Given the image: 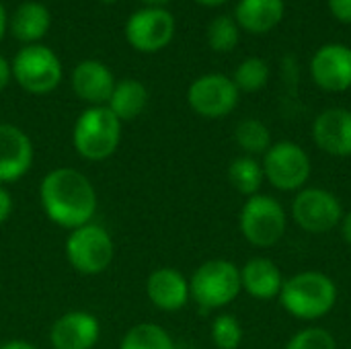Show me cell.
<instances>
[{
  "label": "cell",
  "mask_w": 351,
  "mask_h": 349,
  "mask_svg": "<svg viewBox=\"0 0 351 349\" xmlns=\"http://www.w3.org/2000/svg\"><path fill=\"white\" fill-rule=\"evenodd\" d=\"M346 210L341 200L325 189V187H311L294 193L290 216L296 222V226L308 234H327L335 228H339L341 218Z\"/></svg>",
  "instance_id": "obj_7"
},
{
  "label": "cell",
  "mask_w": 351,
  "mask_h": 349,
  "mask_svg": "<svg viewBox=\"0 0 351 349\" xmlns=\"http://www.w3.org/2000/svg\"><path fill=\"white\" fill-rule=\"evenodd\" d=\"M284 349H337V339L329 329L311 325V327L296 331L286 341Z\"/></svg>",
  "instance_id": "obj_28"
},
{
  "label": "cell",
  "mask_w": 351,
  "mask_h": 349,
  "mask_svg": "<svg viewBox=\"0 0 351 349\" xmlns=\"http://www.w3.org/2000/svg\"><path fill=\"white\" fill-rule=\"evenodd\" d=\"M101 325L95 315L84 311H70L56 319L49 331L53 349H93L99 341Z\"/></svg>",
  "instance_id": "obj_15"
},
{
  "label": "cell",
  "mask_w": 351,
  "mask_h": 349,
  "mask_svg": "<svg viewBox=\"0 0 351 349\" xmlns=\"http://www.w3.org/2000/svg\"><path fill=\"white\" fill-rule=\"evenodd\" d=\"M12 78V70H10V64L6 62V58L0 53V91L6 88L8 80Z\"/></svg>",
  "instance_id": "obj_32"
},
{
  "label": "cell",
  "mask_w": 351,
  "mask_h": 349,
  "mask_svg": "<svg viewBox=\"0 0 351 349\" xmlns=\"http://www.w3.org/2000/svg\"><path fill=\"white\" fill-rule=\"evenodd\" d=\"M119 349H177V346L165 327L156 323H140L123 335Z\"/></svg>",
  "instance_id": "obj_24"
},
{
  "label": "cell",
  "mask_w": 351,
  "mask_h": 349,
  "mask_svg": "<svg viewBox=\"0 0 351 349\" xmlns=\"http://www.w3.org/2000/svg\"><path fill=\"white\" fill-rule=\"evenodd\" d=\"M239 230L249 245L257 249H271L288 232V212L274 195H251L241 208Z\"/></svg>",
  "instance_id": "obj_5"
},
{
  "label": "cell",
  "mask_w": 351,
  "mask_h": 349,
  "mask_svg": "<svg viewBox=\"0 0 351 349\" xmlns=\"http://www.w3.org/2000/svg\"><path fill=\"white\" fill-rule=\"evenodd\" d=\"M265 181L284 193H296L306 187L313 175V160L308 152L292 140L274 142L261 156Z\"/></svg>",
  "instance_id": "obj_6"
},
{
  "label": "cell",
  "mask_w": 351,
  "mask_h": 349,
  "mask_svg": "<svg viewBox=\"0 0 351 349\" xmlns=\"http://www.w3.org/2000/svg\"><path fill=\"white\" fill-rule=\"evenodd\" d=\"M33 165L31 138L12 123H0V183L19 181Z\"/></svg>",
  "instance_id": "obj_14"
},
{
  "label": "cell",
  "mask_w": 351,
  "mask_h": 349,
  "mask_svg": "<svg viewBox=\"0 0 351 349\" xmlns=\"http://www.w3.org/2000/svg\"><path fill=\"white\" fill-rule=\"evenodd\" d=\"M339 232H341V239H343V243H346V245H348V247L351 249V210L343 214V218H341V224H339Z\"/></svg>",
  "instance_id": "obj_31"
},
{
  "label": "cell",
  "mask_w": 351,
  "mask_h": 349,
  "mask_svg": "<svg viewBox=\"0 0 351 349\" xmlns=\"http://www.w3.org/2000/svg\"><path fill=\"white\" fill-rule=\"evenodd\" d=\"M115 88V78L111 70L99 60H84L72 72V91L80 101L90 107L107 105Z\"/></svg>",
  "instance_id": "obj_18"
},
{
  "label": "cell",
  "mask_w": 351,
  "mask_h": 349,
  "mask_svg": "<svg viewBox=\"0 0 351 349\" xmlns=\"http://www.w3.org/2000/svg\"><path fill=\"white\" fill-rule=\"evenodd\" d=\"M45 216L68 230L88 224L97 212V191L86 175L70 167L49 171L39 185Z\"/></svg>",
  "instance_id": "obj_1"
},
{
  "label": "cell",
  "mask_w": 351,
  "mask_h": 349,
  "mask_svg": "<svg viewBox=\"0 0 351 349\" xmlns=\"http://www.w3.org/2000/svg\"><path fill=\"white\" fill-rule=\"evenodd\" d=\"M146 6H165V4H169V2H173V0H142Z\"/></svg>",
  "instance_id": "obj_36"
},
{
  "label": "cell",
  "mask_w": 351,
  "mask_h": 349,
  "mask_svg": "<svg viewBox=\"0 0 351 349\" xmlns=\"http://www.w3.org/2000/svg\"><path fill=\"white\" fill-rule=\"evenodd\" d=\"M66 257L78 274L97 276L111 265L115 257V245L103 226L88 222L70 230L66 239Z\"/></svg>",
  "instance_id": "obj_9"
},
{
  "label": "cell",
  "mask_w": 351,
  "mask_h": 349,
  "mask_svg": "<svg viewBox=\"0 0 351 349\" xmlns=\"http://www.w3.org/2000/svg\"><path fill=\"white\" fill-rule=\"evenodd\" d=\"M49 25H51V14L47 6L37 0H29V2H23L14 10L8 23V29L14 39L31 45L39 41L41 37H45V33L49 31Z\"/></svg>",
  "instance_id": "obj_20"
},
{
  "label": "cell",
  "mask_w": 351,
  "mask_h": 349,
  "mask_svg": "<svg viewBox=\"0 0 351 349\" xmlns=\"http://www.w3.org/2000/svg\"><path fill=\"white\" fill-rule=\"evenodd\" d=\"M234 142L239 144L243 154L259 158L271 148L274 138H271V130L267 128L265 121H261L257 117H247V119L239 121V125L234 128Z\"/></svg>",
  "instance_id": "obj_23"
},
{
  "label": "cell",
  "mask_w": 351,
  "mask_h": 349,
  "mask_svg": "<svg viewBox=\"0 0 351 349\" xmlns=\"http://www.w3.org/2000/svg\"><path fill=\"white\" fill-rule=\"evenodd\" d=\"M101 2H107V4H111V2H117V0H101Z\"/></svg>",
  "instance_id": "obj_37"
},
{
  "label": "cell",
  "mask_w": 351,
  "mask_h": 349,
  "mask_svg": "<svg viewBox=\"0 0 351 349\" xmlns=\"http://www.w3.org/2000/svg\"><path fill=\"white\" fill-rule=\"evenodd\" d=\"M10 70L16 84L31 95H47L58 88L62 80L60 58L41 43H31L19 49Z\"/></svg>",
  "instance_id": "obj_8"
},
{
  "label": "cell",
  "mask_w": 351,
  "mask_h": 349,
  "mask_svg": "<svg viewBox=\"0 0 351 349\" xmlns=\"http://www.w3.org/2000/svg\"><path fill=\"white\" fill-rule=\"evenodd\" d=\"M239 88L226 74H204L195 78L187 88V103L193 113L206 119H222L230 115L239 105Z\"/></svg>",
  "instance_id": "obj_10"
},
{
  "label": "cell",
  "mask_w": 351,
  "mask_h": 349,
  "mask_svg": "<svg viewBox=\"0 0 351 349\" xmlns=\"http://www.w3.org/2000/svg\"><path fill=\"white\" fill-rule=\"evenodd\" d=\"M121 142V121L107 105L84 109L72 132V144L78 156L86 160H105L115 154Z\"/></svg>",
  "instance_id": "obj_4"
},
{
  "label": "cell",
  "mask_w": 351,
  "mask_h": 349,
  "mask_svg": "<svg viewBox=\"0 0 351 349\" xmlns=\"http://www.w3.org/2000/svg\"><path fill=\"white\" fill-rule=\"evenodd\" d=\"M208 45L218 51V53H226V51H232L239 43V37H241V29L234 21V16L230 14H218L210 21L208 25Z\"/></svg>",
  "instance_id": "obj_26"
},
{
  "label": "cell",
  "mask_w": 351,
  "mask_h": 349,
  "mask_svg": "<svg viewBox=\"0 0 351 349\" xmlns=\"http://www.w3.org/2000/svg\"><path fill=\"white\" fill-rule=\"evenodd\" d=\"M175 37V16L165 6H146L134 12L125 23L128 43L142 51L154 53L165 49Z\"/></svg>",
  "instance_id": "obj_11"
},
{
  "label": "cell",
  "mask_w": 351,
  "mask_h": 349,
  "mask_svg": "<svg viewBox=\"0 0 351 349\" xmlns=\"http://www.w3.org/2000/svg\"><path fill=\"white\" fill-rule=\"evenodd\" d=\"M243 325L234 315L222 313L210 325V337L216 349H239L243 344Z\"/></svg>",
  "instance_id": "obj_27"
},
{
  "label": "cell",
  "mask_w": 351,
  "mask_h": 349,
  "mask_svg": "<svg viewBox=\"0 0 351 349\" xmlns=\"http://www.w3.org/2000/svg\"><path fill=\"white\" fill-rule=\"evenodd\" d=\"M148 300L165 313H177L191 300L189 280L175 267H158L146 282Z\"/></svg>",
  "instance_id": "obj_16"
},
{
  "label": "cell",
  "mask_w": 351,
  "mask_h": 349,
  "mask_svg": "<svg viewBox=\"0 0 351 349\" xmlns=\"http://www.w3.org/2000/svg\"><path fill=\"white\" fill-rule=\"evenodd\" d=\"M0 349H37L33 344H29V341H23V339H10V341H6V344H2Z\"/></svg>",
  "instance_id": "obj_33"
},
{
  "label": "cell",
  "mask_w": 351,
  "mask_h": 349,
  "mask_svg": "<svg viewBox=\"0 0 351 349\" xmlns=\"http://www.w3.org/2000/svg\"><path fill=\"white\" fill-rule=\"evenodd\" d=\"M339 290L335 280L317 269H304L284 280L278 302L282 309L304 323L325 319L337 306Z\"/></svg>",
  "instance_id": "obj_2"
},
{
  "label": "cell",
  "mask_w": 351,
  "mask_h": 349,
  "mask_svg": "<svg viewBox=\"0 0 351 349\" xmlns=\"http://www.w3.org/2000/svg\"><path fill=\"white\" fill-rule=\"evenodd\" d=\"M315 146L335 158L351 156V109L329 107L321 111L311 128Z\"/></svg>",
  "instance_id": "obj_13"
},
{
  "label": "cell",
  "mask_w": 351,
  "mask_h": 349,
  "mask_svg": "<svg viewBox=\"0 0 351 349\" xmlns=\"http://www.w3.org/2000/svg\"><path fill=\"white\" fill-rule=\"evenodd\" d=\"M311 78L325 93H346L351 88V47L325 43L311 58Z\"/></svg>",
  "instance_id": "obj_12"
},
{
  "label": "cell",
  "mask_w": 351,
  "mask_h": 349,
  "mask_svg": "<svg viewBox=\"0 0 351 349\" xmlns=\"http://www.w3.org/2000/svg\"><path fill=\"white\" fill-rule=\"evenodd\" d=\"M329 12L333 14V19H337L339 23L351 25V0H327Z\"/></svg>",
  "instance_id": "obj_29"
},
{
  "label": "cell",
  "mask_w": 351,
  "mask_h": 349,
  "mask_svg": "<svg viewBox=\"0 0 351 349\" xmlns=\"http://www.w3.org/2000/svg\"><path fill=\"white\" fill-rule=\"evenodd\" d=\"M146 105H148V88L134 78L115 82V88L107 103V107L115 113L119 121L136 119L146 109Z\"/></svg>",
  "instance_id": "obj_21"
},
{
  "label": "cell",
  "mask_w": 351,
  "mask_h": 349,
  "mask_svg": "<svg viewBox=\"0 0 351 349\" xmlns=\"http://www.w3.org/2000/svg\"><path fill=\"white\" fill-rule=\"evenodd\" d=\"M12 214V195L0 185V224H4Z\"/></svg>",
  "instance_id": "obj_30"
},
{
  "label": "cell",
  "mask_w": 351,
  "mask_h": 349,
  "mask_svg": "<svg viewBox=\"0 0 351 349\" xmlns=\"http://www.w3.org/2000/svg\"><path fill=\"white\" fill-rule=\"evenodd\" d=\"M241 292V267L228 259H208L189 278L191 300L204 313L226 309Z\"/></svg>",
  "instance_id": "obj_3"
},
{
  "label": "cell",
  "mask_w": 351,
  "mask_h": 349,
  "mask_svg": "<svg viewBox=\"0 0 351 349\" xmlns=\"http://www.w3.org/2000/svg\"><path fill=\"white\" fill-rule=\"evenodd\" d=\"M6 27H8V19H6L4 4L0 2V39H2V37H4V33H6Z\"/></svg>",
  "instance_id": "obj_34"
},
{
  "label": "cell",
  "mask_w": 351,
  "mask_h": 349,
  "mask_svg": "<svg viewBox=\"0 0 351 349\" xmlns=\"http://www.w3.org/2000/svg\"><path fill=\"white\" fill-rule=\"evenodd\" d=\"M226 177H228L230 187L245 197L261 193V187L265 183V173H263L261 160L255 156H247V154H241L230 160Z\"/></svg>",
  "instance_id": "obj_22"
},
{
  "label": "cell",
  "mask_w": 351,
  "mask_h": 349,
  "mask_svg": "<svg viewBox=\"0 0 351 349\" xmlns=\"http://www.w3.org/2000/svg\"><path fill=\"white\" fill-rule=\"evenodd\" d=\"M284 0H239L232 16L239 29L253 35H265L284 21Z\"/></svg>",
  "instance_id": "obj_19"
},
{
  "label": "cell",
  "mask_w": 351,
  "mask_h": 349,
  "mask_svg": "<svg viewBox=\"0 0 351 349\" xmlns=\"http://www.w3.org/2000/svg\"><path fill=\"white\" fill-rule=\"evenodd\" d=\"M284 274L278 267V263L269 257L257 255L251 257L241 267V286L243 292H247L251 298L259 302L278 300L282 286H284Z\"/></svg>",
  "instance_id": "obj_17"
},
{
  "label": "cell",
  "mask_w": 351,
  "mask_h": 349,
  "mask_svg": "<svg viewBox=\"0 0 351 349\" xmlns=\"http://www.w3.org/2000/svg\"><path fill=\"white\" fill-rule=\"evenodd\" d=\"M230 78L237 84L239 93H259L269 82V64L259 56L245 58L234 68V74Z\"/></svg>",
  "instance_id": "obj_25"
},
{
  "label": "cell",
  "mask_w": 351,
  "mask_h": 349,
  "mask_svg": "<svg viewBox=\"0 0 351 349\" xmlns=\"http://www.w3.org/2000/svg\"><path fill=\"white\" fill-rule=\"evenodd\" d=\"M197 4H202V6H222V4H226L228 0H195Z\"/></svg>",
  "instance_id": "obj_35"
}]
</instances>
